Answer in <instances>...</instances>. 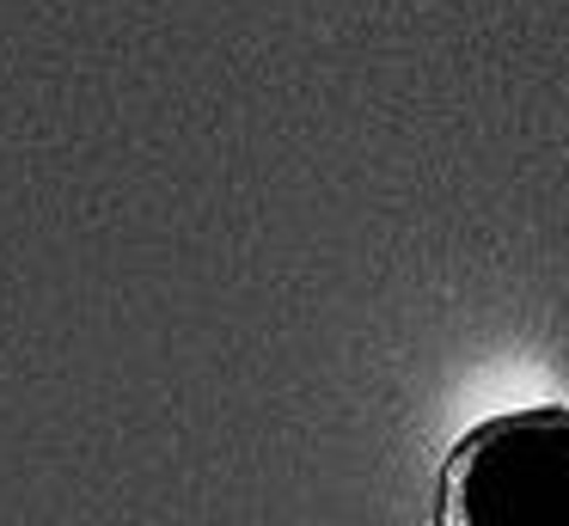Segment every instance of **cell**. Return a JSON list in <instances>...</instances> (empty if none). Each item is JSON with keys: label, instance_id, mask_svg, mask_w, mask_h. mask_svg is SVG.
<instances>
[{"label": "cell", "instance_id": "6da1fadb", "mask_svg": "<svg viewBox=\"0 0 569 526\" xmlns=\"http://www.w3.org/2000/svg\"><path fill=\"white\" fill-rule=\"evenodd\" d=\"M435 526H569V404L496 410L447 447Z\"/></svg>", "mask_w": 569, "mask_h": 526}]
</instances>
